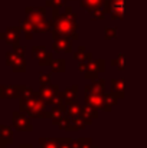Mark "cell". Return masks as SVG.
Returning a JSON list of instances; mask_svg holds the SVG:
<instances>
[{
    "label": "cell",
    "instance_id": "6da1fadb",
    "mask_svg": "<svg viewBox=\"0 0 147 148\" xmlns=\"http://www.w3.org/2000/svg\"><path fill=\"white\" fill-rule=\"evenodd\" d=\"M13 125L16 130H20V131H30L32 130V125L29 124V121L19 112L13 114Z\"/></svg>",
    "mask_w": 147,
    "mask_h": 148
},
{
    "label": "cell",
    "instance_id": "7a4b0ae2",
    "mask_svg": "<svg viewBox=\"0 0 147 148\" xmlns=\"http://www.w3.org/2000/svg\"><path fill=\"white\" fill-rule=\"evenodd\" d=\"M0 39L6 40L10 45L17 43V40H19V29L17 27H9L6 32L0 33Z\"/></svg>",
    "mask_w": 147,
    "mask_h": 148
},
{
    "label": "cell",
    "instance_id": "3957f363",
    "mask_svg": "<svg viewBox=\"0 0 147 148\" xmlns=\"http://www.w3.org/2000/svg\"><path fill=\"white\" fill-rule=\"evenodd\" d=\"M19 86H0V97L1 98H13L19 92Z\"/></svg>",
    "mask_w": 147,
    "mask_h": 148
},
{
    "label": "cell",
    "instance_id": "277c9868",
    "mask_svg": "<svg viewBox=\"0 0 147 148\" xmlns=\"http://www.w3.org/2000/svg\"><path fill=\"white\" fill-rule=\"evenodd\" d=\"M0 138H3L6 143L12 141V130L9 127H1L0 125Z\"/></svg>",
    "mask_w": 147,
    "mask_h": 148
},
{
    "label": "cell",
    "instance_id": "5b68a950",
    "mask_svg": "<svg viewBox=\"0 0 147 148\" xmlns=\"http://www.w3.org/2000/svg\"><path fill=\"white\" fill-rule=\"evenodd\" d=\"M0 148H6V141L3 138H0Z\"/></svg>",
    "mask_w": 147,
    "mask_h": 148
},
{
    "label": "cell",
    "instance_id": "8992f818",
    "mask_svg": "<svg viewBox=\"0 0 147 148\" xmlns=\"http://www.w3.org/2000/svg\"><path fill=\"white\" fill-rule=\"evenodd\" d=\"M20 148H30V147H29V145H22Z\"/></svg>",
    "mask_w": 147,
    "mask_h": 148
}]
</instances>
